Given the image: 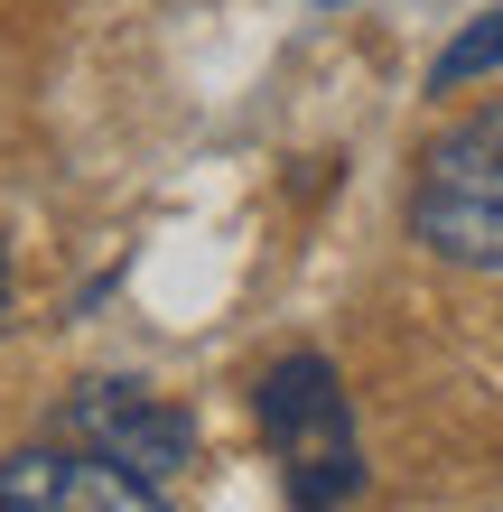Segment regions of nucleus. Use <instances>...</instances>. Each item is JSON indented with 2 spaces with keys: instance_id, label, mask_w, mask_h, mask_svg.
I'll return each mask as SVG.
<instances>
[{
  "instance_id": "f257e3e1",
  "label": "nucleus",
  "mask_w": 503,
  "mask_h": 512,
  "mask_svg": "<svg viewBox=\"0 0 503 512\" xmlns=\"http://www.w3.org/2000/svg\"><path fill=\"white\" fill-rule=\"evenodd\" d=\"M410 233L457 270H503V103L429 140L420 187H410Z\"/></svg>"
},
{
  "instance_id": "f03ea898",
  "label": "nucleus",
  "mask_w": 503,
  "mask_h": 512,
  "mask_svg": "<svg viewBox=\"0 0 503 512\" xmlns=\"http://www.w3.org/2000/svg\"><path fill=\"white\" fill-rule=\"evenodd\" d=\"M261 429H271V447H280V475H289V503L299 512L354 503L364 447H354V410H345L327 354H289V364L261 382Z\"/></svg>"
},
{
  "instance_id": "7ed1b4c3",
  "label": "nucleus",
  "mask_w": 503,
  "mask_h": 512,
  "mask_svg": "<svg viewBox=\"0 0 503 512\" xmlns=\"http://www.w3.org/2000/svg\"><path fill=\"white\" fill-rule=\"evenodd\" d=\"M56 447H84V457H112V466L168 485L196 457V419L177 401H159L150 382H75L56 401Z\"/></svg>"
},
{
  "instance_id": "20e7f679",
  "label": "nucleus",
  "mask_w": 503,
  "mask_h": 512,
  "mask_svg": "<svg viewBox=\"0 0 503 512\" xmlns=\"http://www.w3.org/2000/svg\"><path fill=\"white\" fill-rule=\"evenodd\" d=\"M0 512H168L150 475L84 457V447H19L0 457Z\"/></svg>"
},
{
  "instance_id": "39448f33",
  "label": "nucleus",
  "mask_w": 503,
  "mask_h": 512,
  "mask_svg": "<svg viewBox=\"0 0 503 512\" xmlns=\"http://www.w3.org/2000/svg\"><path fill=\"white\" fill-rule=\"evenodd\" d=\"M494 66H503V10H476L448 47H438L429 84H438V94H457V84H476V75H494Z\"/></svg>"
},
{
  "instance_id": "423d86ee",
  "label": "nucleus",
  "mask_w": 503,
  "mask_h": 512,
  "mask_svg": "<svg viewBox=\"0 0 503 512\" xmlns=\"http://www.w3.org/2000/svg\"><path fill=\"white\" fill-rule=\"evenodd\" d=\"M0 308H10V261H0Z\"/></svg>"
}]
</instances>
